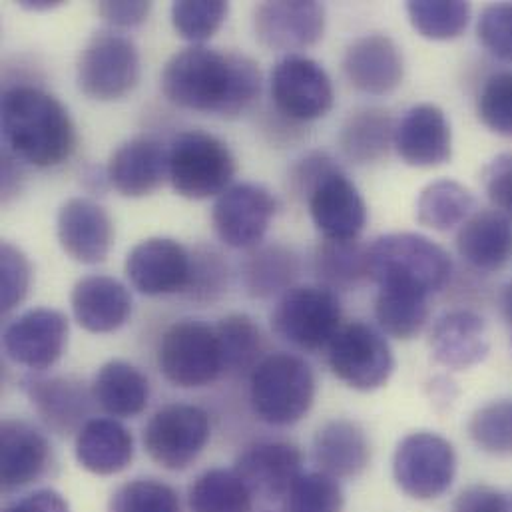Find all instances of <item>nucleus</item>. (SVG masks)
<instances>
[{"instance_id":"obj_1","label":"nucleus","mask_w":512,"mask_h":512,"mask_svg":"<svg viewBox=\"0 0 512 512\" xmlns=\"http://www.w3.org/2000/svg\"><path fill=\"white\" fill-rule=\"evenodd\" d=\"M162 92L178 108L238 118L261 92L259 64L204 44L176 52L164 66Z\"/></svg>"},{"instance_id":"obj_2","label":"nucleus","mask_w":512,"mask_h":512,"mask_svg":"<svg viewBox=\"0 0 512 512\" xmlns=\"http://www.w3.org/2000/svg\"><path fill=\"white\" fill-rule=\"evenodd\" d=\"M6 152L34 168H54L74 150V124L64 104L34 86H12L0 102Z\"/></svg>"},{"instance_id":"obj_3","label":"nucleus","mask_w":512,"mask_h":512,"mask_svg":"<svg viewBox=\"0 0 512 512\" xmlns=\"http://www.w3.org/2000/svg\"><path fill=\"white\" fill-rule=\"evenodd\" d=\"M453 273L445 248L421 234H387L369 246V279L379 287H405L425 295L441 291Z\"/></svg>"},{"instance_id":"obj_4","label":"nucleus","mask_w":512,"mask_h":512,"mask_svg":"<svg viewBox=\"0 0 512 512\" xmlns=\"http://www.w3.org/2000/svg\"><path fill=\"white\" fill-rule=\"evenodd\" d=\"M313 369L297 355L271 353L250 375V401L257 417L273 427L299 423L315 401Z\"/></svg>"},{"instance_id":"obj_5","label":"nucleus","mask_w":512,"mask_h":512,"mask_svg":"<svg viewBox=\"0 0 512 512\" xmlns=\"http://www.w3.org/2000/svg\"><path fill=\"white\" fill-rule=\"evenodd\" d=\"M236 176V158L220 138L188 130L168 150V180L186 200L220 198Z\"/></svg>"},{"instance_id":"obj_6","label":"nucleus","mask_w":512,"mask_h":512,"mask_svg":"<svg viewBox=\"0 0 512 512\" xmlns=\"http://www.w3.org/2000/svg\"><path fill=\"white\" fill-rule=\"evenodd\" d=\"M271 327L277 337L301 351L327 349L341 329V303L321 283L293 285L277 301Z\"/></svg>"},{"instance_id":"obj_7","label":"nucleus","mask_w":512,"mask_h":512,"mask_svg":"<svg viewBox=\"0 0 512 512\" xmlns=\"http://www.w3.org/2000/svg\"><path fill=\"white\" fill-rule=\"evenodd\" d=\"M158 367L180 389L208 387L224 373L216 327L200 319L172 323L160 341Z\"/></svg>"},{"instance_id":"obj_8","label":"nucleus","mask_w":512,"mask_h":512,"mask_svg":"<svg viewBox=\"0 0 512 512\" xmlns=\"http://www.w3.org/2000/svg\"><path fill=\"white\" fill-rule=\"evenodd\" d=\"M138 80L140 54L130 38L114 30H98L88 38L76 66V82L84 96L114 102L130 94Z\"/></svg>"},{"instance_id":"obj_9","label":"nucleus","mask_w":512,"mask_h":512,"mask_svg":"<svg viewBox=\"0 0 512 512\" xmlns=\"http://www.w3.org/2000/svg\"><path fill=\"white\" fill-rule=\"evenodd\" d=\"M397 487L411 499L433 501L443 497L457 477L453 445L431 431L407 435L393 455Z\"/></svg>"},{"instance_id":"obj_10","label":"nucleus","mask_w":512,"mask_h":512,"mask_svg":"<svg viewBox=\"0 0 512 512\" xmlns=\"http://www.w3.org/2000/svg\"><path fill=\"white\" fill-rule=\"evenodd\" d=\"M331 373L355 391H377L391 379L395 357L385 337L363 321L339 329L327 347Z\"/></svg>"},{"instance_id":"obj_11","label":"nucleus","mask_w":512,"mask_h":512,"mask_svg":"<svg viewBox=\"0 0 512 512\" xmlns=\"http://www.w3.org/2000/svg\"><path fill=\"white\" fill-rule=\"evenodd\" d=\"M210 435V415L204 409L172 403L154 413L142 441L156 465L168 471H184L202 455Z\"/></svg>"},{"instance_id":"obj_12","label":"nucleus","mask_w":512,"mask_h":512,"mask_svg":"<svg viewBox=\"0 0 512 512\" xmlns=\"http://www.w3.org/2000/svg\"><path fill=\"white\" fill-rule=\"evenodd\" d=\"M271 98L287 120L313 122L333 108L335 90L321 64L289 54L271 70Z\"/></svg>"},{"instance_id":"obj_13","label":"nucleus","mask_w":512,"mask_h":512,"mask_svg":"<svg viewBox=\"0 0 512 512\" xmlns=\"http://www.w3.org/2000/svg\"><path fill=\"white\" fill-rule=\"evenodd\" d=\"M2 345L12 363L42 373L54 367L66 351L68 319L48 307L24 311L4 329Z\"/></svg>"},{"instance_id":"obj_14","label":"nucleus","mask_w":512,"mask_h":512,"mask_svg":"<svg viewBox=\"0 0 512 512\" xmlns=\"http://www.w3.org/2000/svg\"><path fill=\"white\" fill-rule=\"evenodd\" d=\"M275 210L277 202L267 188L259 184H236L216 200L212 224L226 246L248 250L263 240Z\"/></svg>"},{"instance_id":"obj_15","label":"nucleus","mask_w":512,"mask_h":512,"mask_svg":"<svg viewBox=\"0 0 512 512\" xmlns=\"http://www.w3.org/2000/svg\"><path fill=\"white\" fill-rule=\"evenodd\" d=\"M257 40L279 52L303 50L317 44L325 32V6L313 0H277L257 4Z\"/></svg>"},{"instance_id":"obj_16","label":"nucleus","mask_w":512,"mask_h":512,"mask_svg":"<svg viewBox=\"0 0 512 512\" xmlns=\"http://www.w3.org/2000/svg\"><path fill=\"white\" fill-rule=\"evenodd\" d=\"M126 275L142 295H172L190 287L192 256L176 240L148 238L126 257Z\"/></svg>"},{"instance_id":"obj_17","label":"nucleus","mask_w":512,"mask_h":512,"mask_svg":"<svg viewBox=\"0 0 512 512\" xmlns=\"http://www.w3.org/2000/svg\"><path fill=\"white\" fill-rule=\"evenodd\" d=\"M56 238L70 259L96 265L102 263L114 244V226L108 212L94 200L70 198L56 216Z\"/></svg>"},{"instance_id":"obj_18","label":"nucleus","mask_w":512,"mask_h":512,"mask_svg":"<svg viewBox=\"0 0 512 512\" xmlns=\"http://www.w3.org/2000/svg\"><path fill=\"white\" fill-rule=\"evenodd\" d=\"M309 216L325 240H359L367 224V206L355 184L335 170L307 196Z\"/></svg>"},{"instance_id":"obj_19","label":"nucleus","mask_w":512,"mask_h":512,"mask_svg":"<svg viewBox=\"0 0 512 512\" xmlns=\"http://www.w3.org/2000/svg\"><path fill=\"white\" fill-rule=\"evenodd\" d=\"M234 473L242 479L252 497L279 501L287 497L293 483L303 475V455L291 443H257L238 457Z\"/></svg>"},{"instance_id":"obj_20","label":"nucleus","mask_w":512,"mask_h":512,"mask_svg":"<svg viewBox=\"0 0 512 512\" xmlns=\"http://www.w3.org/2000/svg\"><path fill=\"white\" fill-rule=\"evenodd\" d=\"M393 146L413 168H437L451 160L453 134L445 112L435 104L413 106L395 126Z\"/></svg>"},{"instance_id":"obj_21","label":"nucleus","mask_w":512,"mask_h":512,"mask_svg":"<svg viewBox=\"0 0 512 512\" xmlns=\"http://www.w3.org/2000/svg\"><path fill=\"white\" fill-rule=\"evenodd\" d=\"M54 465V453L34 425L4 419L0 425V477L4 491H16L42 481Z\"/></svg>"},{"instance_id":"obj_22","label":"nucleus","mask_w":512,"mask_h":512,"mask_svg":"<svg viewBox=\"0 0 512 512\" xmlns=\"http://www.w3.org/2000/svg\"><path fill=\"white\" fill-rule=\"evenodd\" d=\"M343 70L351 86L371 96L395 92L405 76L399 46L387 34H365L353 40L343 58Z\"/></svg>"},{"instance_id":"obj_23","label":"nucleus","mask_w":512,"mask_h":512,"mask_svg":"<svg viewBox=\"0 0 512 512\" xmlns=\"http://www.w3.org/2000/svg\"><path fill=\"white\" fill-rule=\"evenodd\" d=\"M22 393L42 419V423L58 435L78 433L88 421L90 397L80 381L72 377L28 375L20 381Z\"/></svg>"},{"instance_id":"obj_24","label":"nucleus","mask_w":512,"mask_h":512,"mask_svg":"<svg viewBox=\"0 0 512 512\" xmlns=\"http://www.w3.org/2000/svg\"><path fill=\"white\" fill-rule=\"evenodd\" d=\"M491 351L485 319L469 309H455L437 319L431 331L433 359L451 369L465 371L481 361Z\"/></svg>"},{"instance_id":"obj_25","label":"nucleus","mask_w":512,"mask_h":512,"mask_svg":"<svg viewBox=\"0 0 512 512\" xmlns=\"http://www.w3.org/2000/svg\"><path fill=\"white\" fill-rule=\"evenodd\" d=\"M106 176L124 198L152 196L168 178V152L152 138H132L110 156Z\"/></svg>"},{"instance_id":"obj_26","label":"nucleus","mask_w":512,"mask_h":512,"mask_svg":"<svg viewBox=\"0 0 512 512\" xmlns=\"http://www.w3.org/2000/svg\"><path fill=\"white\" fill-rule=\"evenodd\" d=\"M70 305L78 325L90 333H112L132 315V297L124 283L108 275H88L76 281Z\"/></svg>"},{"instance_id":"obj_27","label":"nucleus","mask_w":512,"mask_h":512,"mask_svg":"<svg viewBox=\"0 0 512 512\" xmlns=\"http://www.w3.org/2000/svg\"><path fill=\"white\" fill-rule=\"evenodd\" d=\"M313 461L333 479H355L371 461V445L363 427L349 419H333L313 437Z\"/></svg>"},{"instance_id":"obj_28","label":"nucleus","mask_w":512,"mask_h":512,"mask_svg":"<svg viewBox=\"0 0 512 512\" xmlns=\"http://www.w3.org/2000/svg\"><path fill=\"white\" fill-rule=\"evenodd\" d=\"M78 465L98 477H112L128 469L134 459V437L116 419H90L74 445Z\"/></svg>"},{"instance_id":"obj_29","label":"nucleus","mask_w":512,"mask_h":512,"mask_svg":"<svg viewBox=\"0 0 512 512\" xmlns=\"http://www.w3.org/2000/svg\"><path fill=\"white\" fill-rule=\"evenodd\" d=\"M457 250L471 267L497 271L512 257V224L497 210L475 212L459 230Z\"/></svg>"},{"instance_id":"obj_30","label":"nucleus","mask_w":512,"mask_h":512,"mask_svg":"<svg viewBox=\"0 0 512 512\" xmlns=\"http://www.w3.org/2000/svg\"><path fill=\"white\" fill-rule=\"evenodd\" d=\"M92 399L110 417L132 419L148 407L150 383L138 367L114 359L98 369L92 381Z\"/></svg>"},{"instance_id":"obj_31","label":"nucleus","mask_w":512,"mask_h":512,"mask_svg":"<svg viewBox=\"0 0 512 512\" xmlns=\"http://www.w3.org/2000/svg\"><path fill=\"white\" fill-rule=\"evenodd\" d=\"M395 138V124L387 110L361 108L353 112L341 128L339 144L355 164H369L381 160Z\"/></svg>"},{"instance_id":"obj_32","label":"nucleus","mask_w":512,"mask_h":512,"mask_svg":"<svg viewBox=\"0 0 512 512\" xmlns=\"http://www.w3.org/2000/svg\"><path fill=\"white\" fill-rule=\"evenodd\" d=\"M431 315L429 295L405 287H379L375 319L389 337L409 341L417 337Z\"/></svg>"},{"instance_id":"obj_33","label":"nucleus","mask_w":512,"mask_h":512,"mask_svg":"<svg viewBox=\"0 0 512 512\" xmlns=\"http://www.w3.org/2000/svg\"><path fill=\"white\" fill-rule=\"evenodd\" d=\"M475 208L477 200L463 184L437 180L417 200V222L435 232H449L463 226L475 214Z\"/></svg>"},{"instance_id":"obj_34","label":"nucleus","mask_w":512,"mask_h":512,"mask_svg":"<svg viewBox=\"0 0 512 512\" xmlns=\"http://www.w3.org/2000/svg\"><path fill=\"white\" fill-rule=\"evenodd\" d=\"M321 285L329 289H353L369 279V248L359 240H323L313 257Z\"/></svg>"},{"instance_id":"obj_35","label":"nucleus","mask_w":512,"mask_h":512,"mask_svg":"<svg viewBox=\"0 0 512 512\" xmlns=\"http://www.w3.org/2000/svg\"><path fill=\"white\" fill-rule=\"evenodd\" d=\"M218 343L224 361V373L242 375L256 369L261 361L263 337L256 321L246 313H232L224 317L218 327Z\"/></svg>"},{"instance_id":"obj_36","label":"nucleus","mask_w":512,"mask_h":512,"mask_svg":"<svg viewBox=\"0 0 512 512\" xmlns=\"http://www.w3.org/2000/svg\"><path fill=\"white\" fill-rule=\"evenodd\" d=\"M190 512H250L252 493L234 471L210 469L190 487Z\"/></svg>"},{"instance_id":"obj_37","label":"nucleus","mask_w":512,"mask_h":512,"mask_svg":"<svg viewBox=\"0 0 512 512\" xmlns=\"http://www.w3.org/2000/svg\"><path fill=\"white\" fill-rule=\"evenodd\" d=\"M299 256L285 246H267L248 261L246 279L248 289L257 297H269L293 287L299 275Z\"/></svg>"},{"instance_id":"obj_38","label":"nucleus","mask_w":512,"mask_h":512,"mask_svg":"<svg viewBox=\"0 0 512 512\" xmlns=\"http://www.w3.org/2000/svg\"><path fill=\"white\" fill-rule=\"evenodd\" d=\"M407 14L413 28L423 38L453 40L467 30L471 18V4L459 0H417L407 2Z\"/></svg>"},{"instance_id":"obj_39","label":"nucleus","mask_w":512,"mask_h":512,"mask_svg":"<svg viewBox=\"0 0 512 512\" xmlns=\"http://www.w3.org/2000/svg\"><path fill=\"white\" fill-rule=\"evenodd\" d=\"M473 443L495 457H512V399L477 409L469 423Z\"/></svg>"},{"instance_id":"obj_40","label":"nucleus","mask_w":512,"mask_h":512,"mask_svg":"<svg viewBox=\"0 0 512 512\" xmlns=\"http://www.w3.org/2000/svg\"><path fill=\"white\" fill-rule=\"evenodd\" d=\"M228 12L224 0H180L172 4V24L184 40L202 44L224 26Z\"/></svg>"},{"instance_id":"obj_41","label":"nucleus","mask_w":512,"mask_h":512,"mask_svg":"<svg viewBox=\"0 0 512 512\" xmlns=\"http://www.w3.org/2000/svg\"><path fill=\"white\" fill-rule=\"evenodd\" d=\"M343 507L339 481L321 471L303 473L283 499L285 512H343Z\"/></svg>"},{"instance_id":"obj_42","label":"nucleus","mask_w":512,"mask_h":512,"mask_svg":"<svg viewBox=\"0 0 512 512\" xmlns=\"http://www.w3.org/2000/svg\"><path fill=\"white\" fill-rule=\"evenodd\" d=\"M108 512H182L178 493L158 479H134L110 499Z\"/></svg>"},{"instance_id":"obj_43","label":"nucleus","mask_w":512,"mask_h":512,"mask_svg":"<svg viewBox=\"0 0 512 512\" xmlns=\"http://www.w3.org/2000/svg\"><path fill=\"white\" fill-rule=\"evenodd\" d=\"M477 114L489 130L512 138V70L485 80L477 98Z\"/></svg>"},{"instance_id":"obj_44","label":"nucleus","mask_w":512,"mask_h":512,"mask_svg":"<svg viewBox=\"0 0 512 512\" xmlns=\"http://www.w3.org/2000/svg\"><path fill=\"white\" fill-rule=\"evenodd\" d=\"M32 285V265L22 250L10 242L0 246V303L2 311L8 313L18 307Z\"/></svg>"},{"instance_id":"obj_45","label":"nucleus","mask_w":512,"mask_h":512,"mask_svg":"<svg viewBox=\"0 0 512 512\" xmlns=\"http://www.w3.org/2000/svg\"><path fill=\"white\" fill-rule=\"evenodd\" d=\"M477 34L495 58L512 64V2L487 6L477 22Z\"/></svg>"},{"instance_id":"obj_46","label":"nucleus","mask_w":512,"mask_h":512,"mask_svg":"<svg viewBox=\"0 0 512 512\" xmlns=\"http://www.w3.org/2000/svg\"><path fill=\"white\" fill-rule=\"evenodd\" d=\"M481 182L497 212L512 216V154H499L493 158L483 168Z\"/></svg>"},{"instance_id":"obj_47","label":"nucleus","mask_w":512,"mask_h":512,"mask_svg":"<svg viewBox=\"0 0 512 512\" xmlns=\"http://www.w3.org/2000/svg\"><path fill=\"white\" fill-rule=\"evenodd\" d=\"M335 170H341V168L331 156L323 152H313L301 158L289 174V184L293 194L307 200V196L315 190V186Z\"/></svg>"},{"instance_id":"obj_48","label":"nucleus","mask_w":512,"mask_h":512,"mask_svg":"<svg viewBox=\"0 0 512 512\" xmlns=\"http://www.w3.org/2000/svg\"><path fill=\"white\" fill-rule=\"evenodd\" d=\"M451 512H512V497L493 487L473 485L455 499Z\"/></svg>"},{"instance_id":"obj_49","label":"nucleus","mask_w":512,"mask_h":512,"mask_svg":"<svg viewBox=\"0 0 512 512\" xmlns=\"http://www.w3.org/2000/svg\"><path fill=\"white\" fill-rule=\"evenodd\" d=\"M152 10V2L146 0H102L96 4L98 16L116 28H132L142 24Z\"/></svg>"},{"instance_id":"obj_50","label":"nucleus","mask_w":512,"mask_h":512,"mask_svg":"<svg viewBox=\"0 0 512 512\" xmlns=\"http://www.w3.org/2000/svg\"><path fill=\"white\" fill-rule=\"evenodd\" d=\"M4 512H70V507L60 493L52 489H40L14 501Z\"/></svg>"},{"instance_id":"obj_51","label":"nucleus","mask_w":512,"mask_h":512,"mask_svg":"<svg viewBox=\"0 0 512 512\" xmlns=\"http://www.w3.org/2000/svg\"><path fill=\"white\" fill-rule=\"evenodd\" d=\"M20 6L30 12H48L62 6V0H22Z\"/></svg>"},{"instance_id":"obj_52","label":"nucleus","mask_w":512,"mask_h":512,"mask_svg":"<svg viewBox=\"0 0 512 512\" xmlns=\"http://www.w3.org/2000/svg\"><path fill=\"white\" fill-rule=\"evenodd\" d=\"M501 307H503V313L507 317V321L512 323V279L505 285L503 289V295H501Z\"/></svg>"}]
</instances>
